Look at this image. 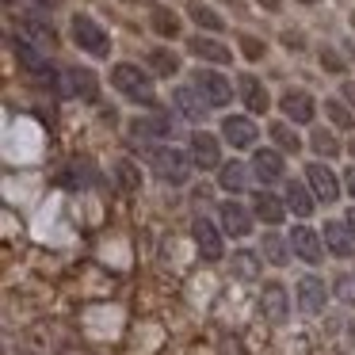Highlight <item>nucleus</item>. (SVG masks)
<instances>
[{"mask_svg": "<svg viewBox=\"0 0 355 355\" xmlns=\"http://www.w3.org/2000/svg\"><path fill=\"white\" fill-rule=\"evenodd\" d=\"M111 85L138 103H153V80H149L138 65H115V69H111Z\"/></svg>", "mask_w": 355, "mask_h": 355, "instance_id": "f257e3e1", "label": "nucleus"}, {"mask_svg": "<svg viewBox=\"0 0 355 355\" xmlns=\"http://www.w3.org/2000/svg\"><path fill=\"white\" fill-rule=\"evenodd\" d=\"M195 92H199L202 103H210V107H225V103L233 100L230 80H225L222 73H210V69H199V73H195Z\"/></svg>", "mask_w": 355, "mask_h": 355, "instance_id": "f03ea898", "label": "nucleus"}, {"mask_svg": "<svg viewBox=\"0 0 355 355\" xmlns=\"http://www.w3.org/2000/svg\"><path fill=\"white\" fill-rule=\"evenodd\" d=\"M73 39H77L80 50H88V54H96V58H103V54L111 50L103 27L96 24L92 16H73Z\"/></svg>", "mask_w": 355, "mask_h": 355, "instance_id": "7ed1b4c3", "label": "nucleus"}, {"mask_svg": "<svg viewBox=\"0 0 355 355\" xmlns=\"http://www.w3.org/2000/svg\"><path fill=\"white\" fill-rule=\"evenodd\" d=\"M149 164H153V172L164 184H184L187 180V157L180 153V149H153Z\"/></svg>", "mask_w": 355, "mask_h": 355, "instance_id": "20e7f679", "label": "nucleus"}, {"mask_svg": "<svg viewBox=\"0 0 355 355\" xmlns=\"http://www.w3.org/2000/svg\"><path fill=\"white\" fill-rule=\"evenodd\" d=\"M291 248H294V256H298V260H306V263H321V233L309 230V225H294V233H291Z\"/></svg>", "mask_w": 355, "mask_h": 355, "instance_id": "39448f33", "label": "nucleus"}, {"mask_svg": "<svg viewBox=\"0 0 355 355\" xmlns=\"http://www.w3.org/2000/svg\"><path fill=\"white\" fill-rule=\"evenodd\" d=\"M324 302H329V291H324V283L317 275H302L298 279V306L306 309V313H321Z\"/></svg>", "mask_w": 355, "mask_h": 355, "instance_id": "423d86ee", "label": "nucleus"}, {"mask_svg": "<svg viewBox=\"0 0 355 355\" xmlns=\"http://www.w3.org/2000/svg\"><path fill=\"white\" fill-rule=\"evenodd\" d=\"M260 313H263V321H271V324H283L286 321V291L279 283H268L263 286V294H260Z\"/></svg>", "mask_w": 355, "mask_h": 355, "instance_id": "0eeeda50", "label": "nucleus"}, {"mask_svg": "<svg viewBox=\"0 0 355 355\" xmlns=\"http://www.w3.org/2000/svg\"><path fill=\"white\" fill-rule=\"evenodd\" d=\"M191 233H195V245H199V252L207 256V260H222V233H218L207 218H195Z\"/></svg>", "mask_w": 355, "mask_h": 355, "instance_id": "6e6552de", "label": "nucleus"}, {"mask_svg": "<svg viewBox=\"0 0 355 355\" xmlns=\"http://www.w3.org/2000/svg\"><path fill=\"white\" fill-rule=\"evenodd\" d=\"M306 176H309V184H313L317 199H324V202H336V195H340V184H336V176H332V168H329V164H309V168H306Z\"/></svg>", "mask_w": 355, "mask_h": 355, "instance_id": "1a4fd4ad", "label": "nucleus"}, {"mask_svg": "<svg viewBox=\"0 0 355 355\" xmlns=\"http://www.w3.org/2000/svg\"><path fill=\"white\" fill-rule=\"evenodd\" d=\"M16 58H19V65H24L27 73H35V77H42V80H54V69H50V62H46V58H42L27 39L16 42Z\"/></svg>", "mask_w": 355, "mask_h": 355, "instance_id": "9d476101", "label": "nucleus"}, {"mask_svg": "<svg viewBox=\"0 0 355 355\" xmlns=\"http://www.w3.org/2000/svg\"><path fill=\"white\" fill-rule=\"evenodd\" d=\"M222 134L230 138V146H233V149H248V146L256 141V126H252V119H241V115L225 119V123H222Z\"/></svg>", "mask_w": 355, "mask_h": 355, "instance_id": "9b49d317", "label": "nucleus"}, {"mask_svg": "<svg viewBox=\"0 0 355 355\" xmlns=\"http://www.w3.org/2000/svg\"><path fill=\"white\" fill-rule=\"evenodd\" d=\"M324 248L329 252H336V256H352V248H355V237L347 233V222H324Z\"/></svg>", "mask_w": 355, "mask_h": 355, "instance_id": "f8f14e48", "label": "nucleus"}, {"mask_svg": "<svg viewBox=\"0 0 355 355\" xmlns=\"http://www.w3.org/2000/svg\"><path fill=\"white\" fill-rule=\"evenodd\" d=\"M252 172L260 184H275L279 176H283V157L275 153V149H260V153L252 157Z\"/></svg>", "mask_w": 355, "mask_h": 355, "instance_id": "ddd939ff", "label": "nucleus"}, {"mask_svg": "<svg viewBox=\"0 0 355 355\" xmlns=\"http://www.w3.org/2000/svg\"><path fill=\"white\" fill-rule=\"evenodd\" d=\"M222 225H225V233H233V237L252 233V218H248V210L241 207V202H222Z\"/></svg>", "mask_w": 355, "mask_h": 355, "instance_id": "4468645a", "label": "nucleus"}, {"mask_svg": "<svg viewBox=\"0 0 355 355\" xmlns=\"http://www.w3.org/2000/svg\"><path fill=\"white\" fill-rule=\"evenodd\" d=\"M191 157L199 168H218V138L210 134H195L191 138Z\"/></svg>", "mask_w": 355, "mask_h": 355, "instance_id": "2eb2a0df", "label": "nucleus"}, {"mask_svg": "<svg viewBox=\"0 0 355 355\" xmlns=\"http://www.w3.org/2000/svg\"><path fill=\"white\" fill-rule=\"evenodd\" d=\"M283 111H286V119H294V123H309V119H313V100H309L306 92H286L283 96Z\"/></svg>", "mask_w": 355, "mask_h": 355, "instance_id": "dca6fc26", "label": "nucleus"}, {"mask_svg": "<svg viewBox=\"0 0 355 355\" xmlns=\"http://www.w3.org/2000/svg\"><path fill=\"white\" fill-rule=\"evenodd\" d=\"M283 214H286V207L275 199V195H268V191L256 195V218H260L263 225H279V222H283Z\"/></svg>", "mask_w": 355, "mask_h": 355, "instance_id": "f3484780", "label": "nucleus"}, {"mask_svg": "<svg viewBox=\"0 0 355 355\" xmlns=\"http://www.w3.org/2000/svg\"><path fill=\"white\" fill-rule=\"evenodd\" d=\"M65 92L85 96V100H96V77L88 69H69L65 73Z\"/></svg>", "mask_w": 355, "mask_h": 355, "instance_id": "a211bd4d", "label": "nucleus"}, {"mask_svg": "<svg viewBox=\"0 0 355 355\" xmlns=\"http://www.w3.org/2000/svg\"><path fill=\"white\" fill-rule=\"evenodd\" d=\"M241 96H245L248 111H268V92H263V85L252 77V73L241 77Z\"/></svg>", "mask_w": 355, "mask_h": 355, "instance_id": "6ab92c4d", "label": "nucleus"}, {"mask_svg": "<svg viewBox=\"0 0 355 355\" xmlns=\"http://www.w3.org/2000/svg\"><path fill=\"white\" fill-rule=\"evenodd\" d=\"M286 210H294L298 218H309L313 214V199L302 184H286Z\"/></svg>", "mask_w": 355, "mask_h": 355, "instance_id": "aec40b11", "label": "nucleus"}, {"mask_svg": "<svg viewBox=\"0 0 355 355\" xmlns=\"http://www.w3.org/2000/svg\"><path fill=\"white\" fill-rule=\"evenodd\" d=\"M260 252H263V260L275 263V268H283V263H286V245H283V237H279V233H263Z\"/></svg>", "mask_w": 355, "mask_h": 355, "instance_id": "412c9836", "label": "nucleus"}, {"mask_svg": "<svg viewBox=\"0 0 355 355\" xmlns=\"http://www.w3.org/2000/svg\"><path fill=\"white\" fill-rule=\"evenodd\" d=\"M191 50H195L199 58H207V62H230V58H233L230 50H225L222 42H214V39H195Z\"/></svg>", "mask_w": 355, "mask_h": 355, "instance_id": "4be33fe9", "label": "nucleus"}, {"mask_svg": "<svg viewBox=\"0 0 355 355\" xmlns=\"http://www.w3.org/2000/svg\"><path fill=\"white\" fill-rule=\"evenodd\" d=\"M245 172H248L245 164H225V168H222V187L230 195H241V191H245V184H248Z\"/></svg>", "mask_w": 355, "mask_h": 355, "instance_id": "5701e85b", "label": "nucleus"}, {"mask_svg": "<svg viewBox=\"0 0 355 355\" xmlns=\"http://www.w3.org/2000/svg\"><path fill=\"white\" fill-rule=\"evenodd\" d=\"M24 31L31 35V39L39 42V46H54V27H50V24H42V19L27 16V19H24Z\"/></svg>", "mask_w": 355, "mask_h": 355, "instance_id": "b1692460", "label": "nucleus"}, {"mask_svg": "<svg viewBox=\"0 0 355 355\" xmlns=\"http://www.w3.org/2000/svg\"><path fill=\"white\" fill-rule=\"evenodd\" d=\"M233 271H237V279H256L260 275V263H256L252 252H237L233 256Z\"/></svg>", "mask_w": 355, "mask_h": 355, "instance_id": "393cba45", "label": "nucleus"}, {"mask_svg": "<svg viewBox=\"0 0 355 355\" xmlns=\"http://www.w3.org/2000/svg\"><path fill=\"white\" fill-rule=\"evenodd\" d=\"M176 103H180V111H184L187 119H199V115H207V111H202L207 103H199L191 92H187V88H176Z\"/></svg>", "mask_w": 355, "mask_h": 355, "instance_id": "a878e982", "label": "nucleus"}, {"mask_svg": "<svg viewBox=\"0 0 355 355\" xmlns=\"http://www.w3.org/2000/svg\"><path fill=\"white\" fill-rule=\"evenodd\" d=\"M134 134H141V138H161V134H168V119H146V123H134Z\"/></svg>", "mask_w": 355, "mask_h": 355, "instance_id": "bb28decb", "label": "nucleus"}, {"mask_svg": "<svg viewBox=\"0 0 355 355\" xmlns=\"http://www.w3.org/2000/svg\"><path fill=\"white\" fill-rule=\"evenodd\" d=\"M115 172H119V184H123L126 191H134V187L141 184V180H138V168H134L130 161H119V168H115Z\"/></svg>", "mask_w": 355, "mask_h": 355, "instance_id": "cd10ccee", "label": "nucleus"}, {"mask_svg": "<svg viewBox=\"0 0 355 355\" xmlns=\"http://www.w3.org/2000/svg\"><path fill=\"white\" fill-rule=\"evenodd\" d=\"M271 138H275L283 149H298V134H291L283 123H279V126H271Z\"/></svg>", "mask_w": 355, "mask_h": 355, "instance_id": "c85d7f7f", "label": "nucleus"}, {"mask_svg": "<svg viewBox=\"0 0 355 355\" xmlns=\"http://www.w3.org/2000/svg\"><path fill=\"white\" fill-rule=\"evenodd\" d=\"M153 65H157L161 73H176V58L164 54V50H153Z\"/></svg>", "mask_w": 355, "mask_h": 355, "instance_id": "c756f323", "label": "nucleus"}, {"mask_svg": "<svg viewBox=\"0 0 355 355\" xmlns=\"http://www.w3.org/2000/svg\"><path fill=\"white\" fill-rule=\"evenodd\" d=\"M195 19H199L202 27H222V19H218L210 8H195Z\"/></svg>", "mask_w": 355, "mask_h": 355, "instance_id": "7c9ffc66", "label": "nucleus"}, {"mask_svg": "<svg viewBox=\"0 0 355 355\" xmlns=\"http://www.w3.org/2000/svg\"><path fill=\"white\" fill-rule=\"evenodd\" d=\"M153 19H157V31H164V35H172V31H176V19H172L168 12H157Z\"/></svg>", "mask_w": 355, "mask_h": 355, "instance_id": "2f4dec72", "label": "nucleus"}, {"mask_svg": "<svg viewBox=\"0 0 355 355\" xmlns=\"http://www.w3.org/2000/svg\"><path fill=\"white\" fill-rule=\"evenodd\" d=\"M313 141H317V149H321V153H324V157H329V153H336V141H332V138H329V134H317V138H313Z\"/></svg>", "mask_w": 355, "mask_h": 355, "instance_id": "473e14b6", "label": "nucleus"}, {"mask_svg": "<svg viewBox=\"0 0 355 355\" xmlns=\"http://www.w3.org/2000/svg\"><path fill=\"white\" fill-rule=\"evenodd\" d=\"M329 111H332V119H336L340 126H352V115H347V111L340 107V103H329Z\"/></svg>", "mask_w": 355, "mask_h": 355, "instance_id": "72a5a7b5", "label": "nucleus"}, {"mask_svg": "<svg viewBox=\"0 0 355 355\" xmlns=\"http://www.w3.org/2000/svg\"><path fill=\"white\" fill-rule=\"evenodd\" d=\"M336 291H344V298H347V302L355 298V294H352V279H340V283H336Z\"/></svg>", "mask_w": 355, "mask_h": 355, "instance_id": "f704fd0d", "label": "nucleus"}, {"mask_svg": "<svg viewBox=\"0 0 355 355\" xmlns=\"http://www.w3.org/2000/svg\"><path fill=\"white\" fill-rule=\"evenodd\" d=\"M347 191H352V199H355V168H347Z\"/></svg>", "mask_w": 355, "mask_h": 355, "instance_id": "c9c22d12", "label": "nucleus"}, {"mask_svg": "<svg viewBox=\"0 0 355 355\" xmlns=\"http://www.w3.org/2000/svg\"><path fill=\"white\" fill-rule=\"evenodd\" d=\"M347 230H352V237H355V207L347 210Z\"/></svg>", "mask_w": 355, "mask_h": 355, "instance_id": "e433bc0d", "label": "nucleus"}, {"mask_svg": "<svg viewBox=\"0 0 355 355\" xmlns=\"http://www.w3.org/2000/svg\"><path fill=\"white\" fill-rule=\"evenodd\" d=\"M344 96H347V100L355 103V85H347V88H344Z\"/></svg>", "mask_w": 355, "mask_h": 355, "instance_id": "4c0bfd02", "label": "nucleus"}, {"mask_svg": "<svg viewBox=\"0 0 355 355\" xmlns=\"http://www.w3.org/2000/svg\"><path fill=\"white\" fill-rule=\"evenodd\" d=\"M31 4H39V8H50V4H54V0H31Z\"/></svg>", "mask_w": 355, "mask_h": 355, "instance_id": "58836bf2", "label": "nucleus"}, {"mask_svg": "<svg viewBox=\"0 0 355 355\" xmlns=\"http://www.w3.org/2000/svg\"><path fill=\"white\" fill-rule=\"evenodd\" d=\"M352 153H355V146H352Z\"/></svg>", "mask_w": 355, "mask_h": 355, "instance_id": "ea45409f", "label": "nucleus"}]
</instances>
